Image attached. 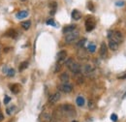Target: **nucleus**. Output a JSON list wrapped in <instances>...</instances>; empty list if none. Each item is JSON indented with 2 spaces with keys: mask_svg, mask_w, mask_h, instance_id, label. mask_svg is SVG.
<instances>
[{
  "mask_svg": "<svg viewBox=\"0 0 126 122\" xmlns=\"http://www.w3.org/2000/svg\"><path fill=\"white\" fill-rule=\"evenodd\" d=\"M85 42H86V39H81L80 41H79V42L77 43V46H78V47H82V46H84Z\"/></svg>",
  "mask_w": 126,
  "mask_h": 122,
  "instance_id": "22",
  "label": "nucleus"
},
{
  "mask_svg": "<svg viewBox=\"0 0 126 122\" xmlns=\"http://www.w3.org/2000/svg\"><path fill=\"white\" fill-rule=\"evenodd\" d=\"M124 96H126V93H125V95H124Z\"/></svg>",
  "mask_w": 126,
  "mask_h": 122,
  "instance_id": "40",
  "label": "nucleus"
},
{
  "mask_svg": "<svg viewBox=\"0 0 126 122\" xmlns=\"http://www.w3.org/2000/svg\"><path fill=\"white\" fill-rule=\"evenodd\" d=\"M59 78H60V80L62 81V82H68L69 81V75L67 74V73H62L60 76H59Z\"/></svg>",
  "mask_w": 126,
  "mask_h": 122,
  "instance_id": "17",
  "label": "nucleus"
},
{
  "mask_svg": "<svg viewBox=\"0 0 126 122\" xmlns=\"http://www.w3.org/2000/svg\"><path fill=\"white\" fill-rule=\"evenodd\" d=\"M10 87V90L13 92L14 94H16V93H18L19 92V85L17 84V83H14V84H12V85H10L9 86Z\"/></svg>",
  "mask_w": 126,
  "mask_h": 122,
  "instance_id": "14",
  "label": "nucleus"
},
{
  "mask_svg": "<svg viewBox=\"0 0 126 122\" xmlns=\"http://www.w3.org/2000/svg\"><path fill=\"white\" fill-rule=\"evenodd\" d=\"M73 58H69V59H68V60L66 61V62H65V64H66V66H67V67H68V66H69V65H70V64H71V63H72V62H73Z\"/></svg>",
  "mask_w": 126,
  "mask_h": 122,
  "instance_id": "32",
  "label": "nucleus"
},
{
  "mask_svg": "<svg viewBox=\"0 0 126 122\" xmlns=\"http://www.w3.org/2000/svg\"><path fill=\"white\" fill-rule=\"evenodd\" d=\"M10 100H11V98L6 95V96H5V99H4V104H8V103L10 102Z\"/></svg>",
  "mask_w": 126,
  "mask_h": 122,
  "instance_id": "31",
  "label": "nucleus"
},
{
  "mask_svg": "<svg viewBox=\"0 0 126 122\" xmlns=\"http://www.w3.org/2000/svg\"><path fill=\"white\" fill-rule=\"evenodd\" d=\"M56 6H57L56 2H51V3L49 4V7L51 8V11H50V15H54V12H55V10H56Z\"/></svg>",
  "mask_w": 126,
  "mask_h": 122,
  "instance_id": "20",
  "label": "nucleus"
},
{
  "mask_svg": "<svg viewBox=\"0 0 126 122\" xmlns=\"http://www.w3.org/2000/svg\"><path fill=\"white\" fill-rule=\"evenodd\" d=\"M95 49H96V46H95L94 44H89L88 45V50L90 52H94Z\"/></svg>",
  "mask_w": 126,
  "mask_h": 122,
  "instance_id": "26",
  "label": "nucleus"
},
{
  "mask_svg": "<svg viewBox=\"0 0 126 122\" xmlns=\"http://www.w3.org/2000/svg\"><path fill=\"white\" fill-rule=\"evenodd\" d=\"M5 35L7 37H10V38H13V39H16L17 37V32H16L15 29H9L5 33Z\"/></svg>",
  "mask_w": 126,
  "mask_h": 122,
  "instance_id": "11",
  "label": "nucleus"
},
{
  "mask_svg": "<svg viewBox=\"0 0 126 122\" xmlns=\"http://www.w3.org/2000/svg\"><path fill=\"white\" fill-rule=\"evenodd\" d=\"M59 99H60V93L56 92V93H54V94H52V95L49 96V98H48V102H49V104L53 105V104L57 103V102L59 101Z\"/></svg>",
  "mask_w": 126,
  "mask_h": 122,
  "instance_id": "8",
  "label": "nucleus"
},
{
  "mask_svg": "<svg viewBox=\"0 0 126 122\" xmlns=\"http://www.w3.org/2000/svg\"><path fill=\"white\" fill-rule=\"evenodd\" d=\"M66 57H67V51H66V50H61V51H59L58 54H57V60H58V63L60 64V63L64 62L65 59H66Z\"/></svg>",
  "mask_w": 126,
  "mask_h": 122,
  "instance_id": "9",
  "label": "nucleus"
},
{
  "mask_svg": "<svg viewBox=\"0 0 126 122\" xmlns=\"http://www.w3.org/2000/svg\"><path fill=\"white\" fill-rule=\"evenodd\" d=\"M99 54H100V56H101L102 58H105V57L107 56V54H108V46H107L105 42H103V43L101 44L100 50H99Z\"/></svg>",
  "mask_w": 126,
  "mask_h": 122,
  "instance_id": "7",
  "label": "nucleus"
},
{
  "mask_svg": "<svg viewBox=\"0 0 126 122\" xmlns=\"http://www.w3.org/2000/svg\"><path fill=\"white\" fill-rule=\"evenodd\" d=\"M47 25H51V26H55V25H56L53 19H47Z\"/></svg>",
  "mask_w": 126,
  "mask_h": 122,
  "instance_id": "27",
  "label": "nucleus"
},
{
  "mask_svg": "<svg viewBox=\"0 0 126 122\" xmlns=\"http://www.w3.org/2000/svg\"><path fill=\"white\" fill-rule=\"evenodd\" d=\"M15 106H12V107H7L6 108V112L8 113V114H12V112L15 110Z\"/></svg>",
  "mask_w": 126,
  "mask_h": 122,
  "instance_id": "24",
  "label": "nucleus"
},
{
  "mask_svg": "<svg viewBox=\"0 0 126 122\" xmlns=\"http://www.w3.org/2000/svg\"><path fill=\"white\" fill-rule=\"evenodd\" d=\"M118 78H120V79H122V78H126V74H125V75H123V76H119Z\"/></svg>",
  "mask_w": 126,
  "mask_h": 122,
  "instance_id": "36",
  "label": "nucleus"
},
{
  "mask_svg": "<svg viewBox=\"0 0 126 122\" xmlns=\"http://www.w3.org/2000/svg\"><path fill=\"white\" fill-rule=\"evenodd\" d=\"M7 76H15V70L13 68H10L7 72Z\"/></svg>",
  "mask_w": 126,
  "mask_h": 122,
  "instance_id": "23",
  "label": "nucleus"
},
{
  "mask_svg": "<svg viewBox=\"0 0 126 122\" xmlns=\"http://www.w3.org/2000/svg\"><path fill=\"white\" fill-rule=\"evenodd\" d=\"M49 121H50V122H58L57 120H49Z\"/></svg>",
  "mask_w": 126,
  "mask_h": 122,
  "instance_id": "37",
  "label": "nucleus"
},
{
  "mask_svg": "<svg viewBox=\"0 0 126 122\" xmlns=\"http://www.w3.org/2000/svg\"><path fill=\"white\" fill-rule=\"evenodd\" d=\"M58 89L60 91L64 92V93H70V92H72V90H73V86L70 83H68V82H64V83L60 84L58 86Z\"/></svg>",
  "mask_w": 126,
  "mask_h": 122,
  "instance_id": "6",
  "label": "nucleus"
},
{
  "mask_svg": "<svg viewBox=\"0 0 126 122\" xmlns=\"http://www.w3.org/2000/svg\"><path fill=\"white\" fill-rule=\"evenodd\" d=\"M4 119V116H3V114H2V112H0V121H2Z\"/></svg>",
  "mask_w": 126,
  "mask_h": 122,
  "instance_id": "35",
  "label": "nucleus"
},
{
  "mask_svg": "<svg viewBox=\"0 0 126 122\" xmlns=\"http://www.w3.org/2000/svg\"><path fill=\"white\" fill-rule=\"evenodd\" d=\"M76 28H77V26H76L75 24H69V25H67V26H65V27L63 28V33L68 34V33H70V32H73Z\"/></svg>",
  "mask_w": 126,
  "mask_h": 122,
  "instance_id": "10",
  "label": "nucleus"
},
{
  "mask_svg": "<svg viewBox=\"0 0 126 122\" xmlns=\"http://www.w3.org/2000/svg\"><path fill=\"white\" fill-rule=\"evenodd\" d=\"M110 119H111V121L115 122L116 120H117V115L115 114V113H113V114H111L110 115Z\"/></svg>",
  "mask_w": 126,
  "mask_h": 122,
  "instance_id": "28",
  "label": "nucleus"
},
{
  "mask_svg": "<svg viewBox=\"0 0 126 122\" xmlns=\"http://www.w3.org/2000/svg\"><path fill=\"white\" fill-rule=\"evenodd\" d=\"M88 107H89V108H94V103L92 101H89L88 102Z\"/></svg>",
  "mask_w": 126,
  "mask_h": 122,
  "instance_id": "33",
  "label": "nucleus"
},
{
  "mask_svg": "<svg viewBox=\"0 0 126 122\" xmlns=\"http://www.w3.org/2000/svg\"><path fill=\"white\" fill-rule=\"evenodd\" d=\"M20 1H22V2H23V1H25V0H20Z\"/></svg>",
  "mask_w": 126,
  "mask_h": 122,
  "instance_id": "39",
  "label": "nucleus"
},
{
  "mask_svg": "<svg viewBox=\"0 0 126 122\" xmlns=\"http://www.w3.org/2000/svg\"><path fill=\"white\" fill-rule=\"evenodd\" d=\"M87 8H88V10H89V11H91V12H93V11H94V6H93V3H92L91 1L87 2Z\"/></svg>",
  "mask_w": 126,
  "mask_h": 122,
  "instance_id": "25",
  "label": "nucleus"
},
{
  "mask_svg": "<svg viewBox=\"0 0 126 122\" xmlns=\"http://www.w3.org/2000/svg\"><path fill=\"white\" fill-rule=\"evenodd\" d=\"M72 17H73V19H75V20L80 19V17H81L80 12L78 11V10H73V12H72Z\"/></svg>",
  "mask_w": 126,
  "mask_h": 122,
  "instance_id": "13",
  "label": "nucleus"
},
{
  "mask_svg": "<svg viewBox=\"0 0 126 122\" xmlns=\"http://www.w3.org/2000/svg\"><path fill=\"white\" fill-rule=\"evenodd\" d=\"M27 67H28V62H27V61H23V62L20 63V65H19V67H18V70H19V72H22V71L25 70Z\"/></svg>",
  "mask_w": 126,
  "mask_h": 122,
  "instance_id": "18",
  "label": "nucleus"
},
{
  "mask_svg": "<svg viewBox=\"0 0 126 122\" xmlns=\"http://www.w3.org/2000/svg\"><path fill=\"white\" fill-rule=\"evenodd\" d=\"M2 72L7 74V72H8V71H7V67H4V68H3V70H2Z\"/></svg>",
  "mask_w": 126,
  "mask_h": 122,
  "instance_id": "34",
  "label": "nucleus"
},
{
  "mask_svg": "<svg viewBox=\"0 0 126 122\" xmlns=\"http://www.w3.org/2000/svg\"><path fill=\"white\" fill-rule=\"evenodd\" d=\"M76 102H77V105L79 107H82L84 105V98L81 97V96H79L77 99H76Z\"/></svg>",
  "mask_w": 126,
  "mask_h": 122,
  "instance_id": "19",
  "label": "nucleus"
},
{
  "mask_svg": "<svg viewBox=\"0 0 126 122\" xmlns=\"http://www.w3.org/2000/svg\"><path fill=\"white\" fill-rule=\"evenodd\" d=\"M79 35V31H77V30H74L73 32H70V33H68V34L66 35V37H65V42H66L67 44H72V43H74V42L78 39Z\"/></svg>",
  "mask_w": 126,
  "mask_h": 122,
  "instance_id": "3",
  "label": "nucleus"
},
{
  "mask_svg": "<svg viewBox=\"0 0 126 122\" xmlns=\"http://www.w3.org/2000/svg\"><path fill=\"white\" fill-rule=\"evenodd\" d=\"M60 67H61V65H60L59 63H57V64H56V66H55V69H54V72H55V73H57L58 71H60Z\"/></svg>",
  "mask_w": 126,
  "mask_h": 122,
  "instance_id": "30",
  "label": "nucleus"
},
{
  "mask_svg": "<svg viewBox=\"0 0 126 122\" xmlns=\"http://www.w3.org/2000/svg\"><path fill=\"white\" fill-rule=\"evenodd\" d=\"M109 47H110L111 50H116L118 48V44L116 42H114V41L110 40L109 41Z\"/></svg>",
  "mask_w": 126,
  "mask_h": 122,
  "instance_id": "15",
  "label": "nucleus"
},
{
  "mask_svg": "<svg viewBox=\"0 0 126 122\" xmlns=\"http://www.w3.org/2000/svg\"><path fill=\"white\" fill-rule=\"evenodd\" d=\"M31 26V21L30 20H26V21H23L21 22V27L24 29V30H28Z\"/></svg>",
  "mask_w": 126,
  "mask_h": 122,
  "instance_id": "16",
  "label": "nucleus"
},
{
  "mask_svg": "<svg viewBox=\"0 0 126 122\" xmlns=\"http://www.w3.org/2000/svg\"><path fill=\"white\" fill-rule=\"evenodd\" d=\"M95 20L94 18L92 17H88L86 20H85V29L87 32H90L95 28Z\"/></svg>",
  "mask_w": 126,
  "mask_h": 122,
  "instance_id": "5",
  "label": "nucleus"
},
{
  "mask_svg": "<svg viewBox=\"0 0 126 122\" xmlns=\"http://www.w3.org/2000/svg\"><path fill=\"white\" fill-rule=\"evenodd\" d=\"M68 68H69V70H70L72 73H74V74H79V72H80V70H81L80 65H79V63L75 62V61H73V62L68 66Z\"/></svg>",
  "mask_w": 126,
  "mask_h": 122,
  "instance_id": "4",
  "label": "nucleus"
},
{
  "mask_svg": "<svg viewBox=\"0 0 126 122\" xmlns=\"http://www.w3.org/2000/svg\"><path fill=\"white\" fill-rule=\"evenodd\" d=\"M108 38L111 41L116 42L117 44L121 43L122 39H123L122 38V34L119 31H109L108 32Z\"/></svg>",
  "mask_w": 126,
  "mask_h": 122,
  "instance_id": "2",
  "label": "nucleus"
},
{
  "mask_svg": "<svg viewBox=\"0 0 126 122\" xmlns=\"http://www.w3.org/2000/svg\"><path fill=\"white\" fill-rule=\"evenodd\" d=\"M92 70H93V68H92V66L91 65H85V67H84V72L85 73H90V72H92Z\"/></svg>",
  "mask_w": 126,
  "mask_h": 122,
  "instance_id": "21",
  "label": "nucleus"
},
{
  "mask_svg": "<svg viewBox=\"0 0 126 122\" xmlns=\"http://www.w3.org/2000/svg\"><path fill=\"white\" fill-rule=\"evenodd\" d=\"M56 111H58V113H59L60 115H61V114H64V115H66V116H68V117L73 116V115L76 114V110H75L74 107L71 106V105H68V104L60 106V107H59L58 109H56Z\"/></svg>",
  "mask_w": 126,
  "mask_h": 122,
  "instance_id": "1",
  "label": "nucleus"
},
{
  "mask_svg": "<svg viewBox=\"0 0 126 122\" xmlns=\"http://www.w3.org/2000/svg\"><path fill=\"white\" fill-rule=\"evenodd\" d=\"M115 5L118 6V7H121V6L124 5V1H116L115 2Z\"/></svg>",
  "mask_w": 126,
  "mask_h": 122,
  "instance_id": "29",
  "label": "nucleus"
},
{
  "mask_svg": "<svg viewBox=\"0 0 126 122\" xmlns=\"http://www.w3.org/2000/svg\"><path fill=\"white\" fill-rule=\"evenodd\" d=\"M72 122H78L77 120H74V121H72Z\"/></svg>",
  "mask_w": 126,
  "mask_h": 122,
  "instance_id": "38",
  "label": "nucleus"
},
{
  "mask_svg": "<svg viewBox=\"0 0 126 122\" xmlns=\"http://www.w3.org/2000/svg\"><path fill=\"white\" fill-rule=\"evenodd\" d=\"M27 15H28V12L27 11H19L18 13H16V17L17 19H22V18H25Z\"/></svg>",
  "mask_w": 126,
  "mask_h": 122,
  "instance_id": "12",
  "label": "nucleus"
}]
</instances>
